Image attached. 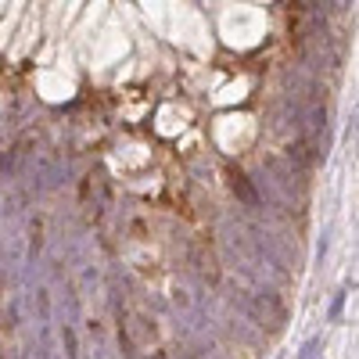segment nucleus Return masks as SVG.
<instances>
[{
  "label": "nucleus",
  "mask_w": 359,
  "mask_h": 359,
  "mask_svg": "<svg viewBox=\"0 0 359 359\" xmlns=\"http://www.w3.org/2000/svg\"><path fill=\"white\" fill-rule=\"evenodd\" d=\"M61 342H65V356H69V359H79V352H76V334H72V327H65V331H61Z\"/></svg>",
  "instance_id": "f257e3e1"
},
{
  "label": "nucleus",
  "mask_w": 359,
  "mask_h": 359,
  "mask_svg": "<svg viewBox=\"0 0 359 359\" xmlns=\"http://www.w3.org/2000/svg\"><path fill=\"white\" fill-rule=\"evenodd\" d=\"M234 191H241V198H244L248 205H256V191L244 183V176H234Z\"/></svg>",
  "instance_id": "f03ea898"
}]
</instances>
